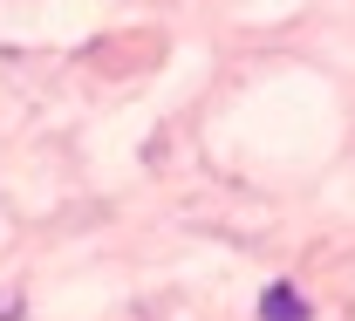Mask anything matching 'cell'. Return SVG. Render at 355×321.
I'll use <instances>...</instances> for the list:
<instances>
[{
    "instance_id": "obj_1",
    "label": "cell",
    "mask_w": 355,
    "mask_h": 321,
    "mask_svg": "<svg viewBox=\"0 0 355 321\" xmlns=\"http://www.w3.org/2000/svg\"><path fill=\"white\" fill-rule=\"evenodd\" d=\"M260 321H314V308L280 280V287H266V294H260Z\"/></svg>"
}]
</instances>
